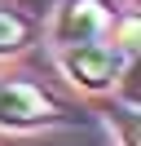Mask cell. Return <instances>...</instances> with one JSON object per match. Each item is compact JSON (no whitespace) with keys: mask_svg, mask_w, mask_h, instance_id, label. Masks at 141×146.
Masks as SVG:
<instances>
[{"mask_svg":"<svg viewBox=\"0 0 141 146\" xmlns=\"http://www.w3.org/2000/svg\"><path fill=\"white\" fill-rule=\"evenodd\" d=\"M57 119H70V111L53 93H44L31 80L0 75V124L5 128H40V124H57Z\"/></svg>","mask_w":141,"mask_h":146,"instance_id":"6da1fadb","label":"cell"},{"mask_svg":"<svg viewBox=\"0 0 141 146\" xmlns=\"http://www.w3.org/2000/svg\"><path fill=\"white\" fill-rule=\"evenodd\" d=\"M123 62H128V58H123V49H119V44H106V40L75 44V49H66V53H62V66H66L70 84H79V89H88V93L110 89V84L123 75Z\"/></svg>","mask_w":141,"mask_h":146,"instance_id":"7a4b0ae2","label":"cell"},{"mask_svg":"<svg viewBox=\"0 0 141 146\" xmlns=\"http://www.w3.org/2000/svg\"><path fill=\"white\" fill-rule=\"evenodd\" d=\"M110 27H115V9L106 0H66L57 9V22H53V40L62 49H75V44L101 40Z\"/></svg>","mask_w":141,"mask_h":146,"instance_id":"3957f363","label":"cell"},{"mask_svg":"<svg viewBox=\"0 0 141 146\" xmlns=\"http://www.w3.org/2000/svg\"><path fill=\"white\" fill-rule=\"evenodd\" d=\"M31 40H35V22L26 18L22 9H9V5H0V58L22 53Z\"/></svg>","mask_w":141,"mask_h":146,"instance_id":"277c9868","label":"cell"}]
</instances>
